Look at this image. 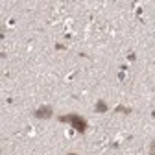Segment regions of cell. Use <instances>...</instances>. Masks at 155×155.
I'll list each match as a JSON object with an SVG mask.
<instances>
[{
  "mask_svg": "<svg viewBox=\"0 0 155 155\" xmlns=\"http://www.w3.org/2000/svg\"><path fill=\"white\" fill-rule=\"evenodd\" d=\"M57 120L63 122V124H69V126H70L74 131H78V133H85L87 127H89L87 120H85L83 116H80V115H74V113H70V115H61V116H57Z\"/></svg>",
  "mask_w": 155,
  "mask_h": 155,
  "instance_id": "1",
  "label": "cell"
},
{
  "mask_svg": "<svg viewBox=\"0 0 155 155\" xmlns=\"http://www.w3.org/2000/svg\"><path fill=\"white\" fill-rule=\"evenodd\" d=\"M33 115H35V118L39 120H48L54 116V109L50 105H39L35 111H33Z\"/></svg>",
  "mask_w": 155,
  "mask_h": 155,
  "instance_id": "2",
  "label": "cell"
},
{
  "mask_svg": "<svg viewBox=\"0 0 155 155\" xmlns=\"http://www.w3.org/2000/svg\"><path fill=\"white\" fill-rule=\"evenodd\" d=\"M94 111H96V113H100V115L109 113V105H107V102H105V100H98V102L94 104Z\"/></svg>",
  "mask_w": 155,
  "mask_h": 155,
  "instance_id": "3",
  "label": "cell"
},
{
  "mask_svg": "<svg viewBox=\"0 0 155 155\" xmlns=\"http://www.w3.org/2000/svg\"><path fill=\"white\" fill-rule=\"evenodd\" d=\"M131 111H133L131 107H127V105H122V104H120V105H116V107L113 109V113H122V115H129Z\"/></svg>",
  "mask_w": 155,
  "mask_h": 155,
  "instance_id": "4",
  "label": "cell"
},
{
  "mask_svg": "<svg viewBox=\"0 0 155 155\" xmlns=\"http://www.w3.org/2000/svg\"><path fill=\"white\" fill-rule=\"evenodd\" d=\"M54 50L61 52V50H69V46H66V44H63V42H55V44H54Z\"/></svg>",
  "mask_w": 155,
  "mask_h": 155,
  "instance_id": "5",
  "label": "cell"
},
{
  "mask_svg": "<svg viewBox=\"0 0 155 155\" xmlns=\"http://www.w3.org/2000/svg\"><path fill=\"white\" fill-rule=\"evenodd\" d=\"M127 61H129V63H135V61H137V54H135V52H129V54H127Z\"/></svg>",
  "mask_w": 155,
  "mask_h": 155,
  "instance_id": "6",
  "label": "cell"
},
{
  "mask_svg": "<svg viewBox=\"0 0 155 155\" xmlns=\"http://www.w3.org/2000/svg\"><path fill=\"white\" fill-rule=\"evenodd\" d=\"M116 78H118V81H126V72H122V70H120Z\"/></svg>",
  "mask_w": 155,
  "mask_h": 155,
  "instance_id": "7",
  "label": "cell"
},
{
  "mask_svg": "<svg viewBox=\"0 0 155 155\" xmlns=\"http://www.w3.org/2000/svg\"><path fill=\"white\" fill-rule=\"evenodd\" d=\"M150 155H155V140L150 144Z\"/></svg>",
  "mask_w": 155,
  "mask_h": 155,
  "instance_id": "8",
  "label": "cell"
},
{
  "mask_svg": "<svg viewBox=\"0 0 155 155\" xmlns=\"http://www.w3.org/2000/svg\"><path fill=\"white\" fill-rule=\"evenodd\" d=\"M135 13H137V17H140V15L144 13V7H137V9H135Z\"/></svg>",
  "mask_w": 155,
  "mask_h": 155,
  "instance_id": "9",
  "label": "cell"
},
{
  "mask_svg": "<svg viewBox=\"0 0 155 155\" xmlns=\"http://www.w3.org/2000/svg\"><path fill=\"white\" fill-rule=\"evenodd\" d=\"M111 148H120V140H115V142H111Z\"/></svg>",
  "mask_w": 155,
  "mask_h": 155,
  "instance_id": "10",
  "label": "cell"
},
{
  "mask_svg": "<svg viewBox=\"0 0 155 155\" xmlns=\"http://www.w3.org/2000/svg\"><path fill=\"white\" fill-rule=\"evenodd\" d=\"M7 26L13 28V26H15V19H9V20H7Z\"/></svg>",
  "mask_w": 155,
  "mask_h": 155,
  "instance_id": "11",
  "label": "cell"
},
{
  "mask_svg": "<svg viewBox=\"0 0 155 155\" xmlns=\"http://www.w3.org/2000/svg\"><path fill=\"white\" fill-rule=\"evenodd\" d=\"M120 70L122 72H127V65H120Z\"/></svg>",
  "mask_w": 155,
  "mask_h": 155,
  "instance_id": "12",
  "label": "cell"
},
{
  "mask_svg": "<svg viewBox=\"0 0 155 155\" xmlns=\"http://www.w3.org/2000/svg\"><path fill=\"white\" fill-rule=\"evenodd\" d=\"M69 155H78V153H74V151H70V153H69Z\"/></svg>",
  "mask_w": 155,
  "mask_h": 155,
  "instance_id": "13",
  "label": "cell"
}]
</instances>
